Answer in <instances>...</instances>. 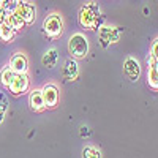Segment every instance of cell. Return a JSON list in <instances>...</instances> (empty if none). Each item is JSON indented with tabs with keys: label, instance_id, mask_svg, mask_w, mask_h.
Masks as SVG:
<instances>
[{
	"label": "cell",
	"instance_id": "obj_1",
	"mask_svg": "<svg viewBox=\"0 0 158 158\" xmlns=\"http://www.w3.org/2000/svg\"><path fill=\"white\" fill-rule=\"evenodd\" d=\"M77 21H79V25L85 30H97L98 27H101L104 19L101 16L98 3L87 2L85 5H82L81 10H79Z\"/></svg>",
	"mask_w": 158,
	"mask_h": 158
},
{
	"label": "cell",
	"instance_id": "obj_2",
	"mask_svg": "<svg viewBox=\"0 0 158 158\" xmlns=\"http://www.w3.org/2000/svg\"><path fill=\"white\" fill-rule=\"evenodd\" d=\"M68 52L71 59H85L89 54V40L85 38L84 33H74L68 40Z\"/></svg>",
	"mask_w": 158,
	"mask_h": 158
},
{
	"label": "cell",
	"instance_id": "obj_3",
	"mask_svg": "<svg viewBox=\"0 0 158 158\" xmlns=\"http://www.w3.org/2000/svg\"><path fill=\"white\" fill-rule=\"evenodd\" d=\"M41 29H43V33L48 38H52V40L59 38L63 33V19H62V16L57 15V13L49 15L43 21V27Z\"/></svg>",
	"mask_w": 158,
	"mask_h": 158
},
{
	"label": "cell",
	"instance_id": "obj_4",
	"mask_svg": "<svg viewBox=\"0 0 158 158\" xmlns=\"http://www.w3.org/2000/svg\"><path fill=\"white\" fill-rule=\"evenodd\" d=\"M120 33L122 30L118 27H112V25H101V27H98V40H100L101 48L106 49L109 44L117 43L120 40Z\"/></svg>",
	"mask_w": 158,
	"mask_h": 158
},
{
	"label": "cell",
	"instance_id": "obj_5",
	"mask_svg": "<svg viewBox=\"0 0 158 158\" xmlns=\"http://www.w3.org/2000/svg\"><path fill=\"white\" fill-rule=\"evenodd\" d=\"M29 85H30V79H29L27 73H21V74L16 73V76H15V79H13L11 85L8 87V90H10L11 95L19 97V95H24L25 92L29 90Z\"/></svg>",
	"mask_w": 158,
	"mask_h": 158
},
{
	"label": "cell",
	"instance_id": "obj_6",
	"mask_svg": "<svg viewBox=\"0 0 158 158\" xmlns=\"http://www.w3.org/2000/svg\"><path fill=\"white\" fill-rule=\"evenodd\" d=\"M16 15L19 18H22V21L25 22V25H30L35 22V18H36V10H35V5L29 3V2H24V0H19V3L16 6Z\"/></svg>",
	"mask_w": 158,
	"mask_h": 158
},
{
	"label": "cell",
	"instance_id": "obj_7",
	"mask_svg": "<svg viewBox=\"0 0 158 158\" xmlns=\"http://www.w3.org/2000/svg\"><path fill=\"white\" fill-rule=\"evenodd\" d=\"M41 95L46 108H56L59 104V89L54 84H46L41 89Z\"/></svg>",
	"mask_w": 158,
	"mask_h": 158
},
{
	"label": "cell",
	"instance_id": "obj_8",
	"mask_svg": "<svg viewBox=\"0 0 158 158\" xmlns=\"http://www.w3.org/2000/svg\"><path fill=\"white\" fill-rule=\"evenodd\" d=\"M123 73H125V76L130 79L131 82L138 81L139 76H141V65H139V62L136 59H133V57H128L125 60V63H123Z\"/></svg>",
	"mask_w": 158,
	"mask_h": 158
},
{
	"label": "cell",
	"instance_id": "obj_9",
	"mask_svg": "<svg viewBox=\"0 0 158 158\" xmlns=\"http://www.w3.org/2000/svg\"><path fill=\"white\" fill-rule=\"evenodd\" d=\"M10 67H11L13 71L18 73V74L27 73V70H29V60H27V57H25L22 52H16V54L10 59Z\"/></svg>",
	"mask_w": 158,
	"mask_h": 158
},
{
	"label": "cell",
	"instance_id": "obj_10",
	"mask_svg": "<svg viewBox=\"0 0 158 158\" xmlns=\"http://www.w3.org/2000/svg\"><path fill=\"white\" fill-rule=\"evenodd\" d=\"M62 76L67 81H76L79 76V65L74 59H68L62 68Z\"/></svg>",
	"mask_w": 158,
	"mask_h": 158
},
{
	"label": "cell",
	"instance_id": "obj_11",
	"mask_svg": "<svg viewBox=\"0 0 158 158\" xmlns=\"http://www.w3.org/2000/svg\"><path fill=\"white\" fill-rule=\"evenodd\" d=\"M29 104H30V109L33 112H41L46 109L44 106V101H43V95H41V90H33L30 97H29Z\"/></svg>",
	"mask_w": 158,
	"mask_h": 158
},
{
	"label": "cell",
	"instance_id": "obj_12",
	"mask_svg": "<svg viewBox=\"0 0 158 158\" xmlns=\"http://www.w3.org/2000/svg\"><path fill=\"white\" fill-rule=\"evenodd\" d=\"M57 60H59L57 49H56V48H51V49L46 51V54L43 56L41 63H43V67H46V68H54L56 63H57Z\"/></svg>",
	"mask_w": 158,
	"mask_h": 158
},
{
	"label": "cell",
	"instance_id": "obj_13",
	"mask_svg": "<svg viewBox=\"0 0 158 158\" xmlns=\"http://www.w3.org/2000/svg\"><path fill=\"white\" fill-rule=\"evenodd\" d=\"M15 76H16V73L11 70L10 65H6V67H3L2 71H0V82H2V85L5 89H8L13 82V79H15Z\"/></svg>",
	"mask_w": 158,
	"mask_h": 158
},
{
	"label": "cell",
	"instance_id": "obj_14",
	"mask_svg": "<svg viewBox=\"0 0 158 158\" xmlns=\"http://www.w3.org/2000/svg\"><path fill=\"white\" fill-rule=\"evenodd\" d=\"M15 35H16L15 29H13L6 21L3 24H0V40H2V41H6V43L11 41V40L15 38Z\"/></svg>",
	"mask_w": 158,
	"mask_h": 158
},
{
	"label": "cell",
	"instance_id": "obj_15",
	"mask_svg": "<svg viewBox=\"0 0 158 158\" xmlns=\"http://www.w3.org/2000/svg\"><path fill=\"white\" fill-rule=\"evenodd\" d=\"M6 22L11 25L15 32H21L25 27V22L22 21V18H19L16 13H11V15H6Z\"/></svg>",
	"mask_w": 158,
	"mask_h": 158
},
{
	"label": "cell",
	"instance_id": "obj_16",
	"mask_svg": "<svg viewBox=\"0 0 158 158\" xmlns=\"http://www.w3.org/2000/svg\"><path fill=\"white\" fill-rule=\"evenodd\" d=\"M147 85L152 90H158V71L155 67H149L147 70Z\"/></svg>",
	"mask_w": 158,
	"mask_h": 158
},
{
	"label": "cell",
	"instance_id": "obj_17",
	"mask_svg": "<svg viewBox=\"0 0 158 158\" xmlns=\"http://www.w3.org/2000/svg\"><path fill=\"white\" fill-rule=\"evenodd\" d=\"M82 158H101V152L95 147H84L82 149Z\"/></svg>",
	"mask_w": 158,
	"mask_h": 158
},
{
	"label": "cell",
	"instance_id": "obj_18",
	"mask_svg": "<svg viewBox=\"0 0 158 158\" xmlns=\"http://www.w3.org/2000/svg\"><path fill=\"white\" fill-rule=\"evenodd\" d=\"M6 111H8V100L2 92H0V125H2V122H3Z\"/></svg>",
	"mask_w": 158,
	"mask_h": 158
},
{
	"label": "cell",
	"instance_id": "obj_19",
	"mask_svg": "<svg viewBox=\"0 0 158 158\" xmlns=\"http://www.w3.org/2000/svg\"><path fill=\"white\" fill-rule=\"evenodd\" d=\"M150 56L155 57L158 60V38L153 40V43H152V48H150Z\"/></svg>",
	"mask_w": 158,
	"mask_h": 158
},
{
	"label": "cell",
	"instance_id": "obj_20",
	"mask_svg": "<svg viewBox=\"0 0 158 158\" xmlns=\"http://www.w3.org/2000/svg\"><path fill=\"white\" fill-rule=\"evenodd\" d=\"M5 21H6V11L0 6V24H3Z\"/></svg>",
	"mask_w": 158,
	"mask_h": 158
},
{
	"label": "cell",
	"instance_id": "obj_21",
	"mask_svg": "<svg viewBox=\"0 0 158 158\" xmlns=\"http://www.w3.org/2000/svg\"><path fill=\"white\" fill-rule=\"evenodd\" d=\"M89 135H90L89 128H87V127H81V136L84 138V136H89Z\"/></svg>",
	"mask_w": 158,
	"mask_h": 158
},
{
	"label": "cell",
	"instance_id": "obj_22",
	"mask_svg": "<svg viewBox=\"0 0 158 158\" xmlns=\"http://www.w3.org/2000/svg\"><path fill=\"white\" fill-rule=\"evenodd\" d=\"M155 70L158 71V60H156V65H155Z\"/></svg>",
	"mask_w": 158,
	"mask_h": 158
}]
</instances>
